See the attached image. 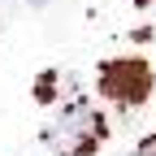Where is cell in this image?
<instances>
[{
    "label": "cell",
    "instance_id": "6da1fadb",
    "mask_svg": "<svg viewBox=\"0 0 156 156\" xmlns=\"http://www.w3.org/2000/svg\"><path fill=\"white\" fill-rule=\"evenodd\" d=\"M100 87L117 104H143L152 91V69L143 61H108L100 69Z\"/></svg>",
    "mask_w": 156,
    "mask_h": 156
},
{
    "label": "cell",
    "instance_id": "7a4b0ae2",
    "mask_svg": "<svg viewBox=\"0 0 156 156\" xmlns=\"http://www.w3.org/2000/svg\"><path fill=\"white\" fill-rule=\"evenodd\" d=\"M134 156H156V147H143V152H134Z\"/></svg>",
    "mask_w": 156,
    "mask_h": 156
},
{
    "label": "cell",
    "instance_id": "3957f363",
    "mask_svg": "<svg viewBox=\"0 0 156 156\" xmlns=\"http://www.w3.org/2000/svg\"><path fill=\"white\" fill-rule=\"evenodd\" d=\"M30 5H48V0H30Z\"/></svg>",
    "mask_w": 156,
    "mask_h": 156
}]
</instances>
